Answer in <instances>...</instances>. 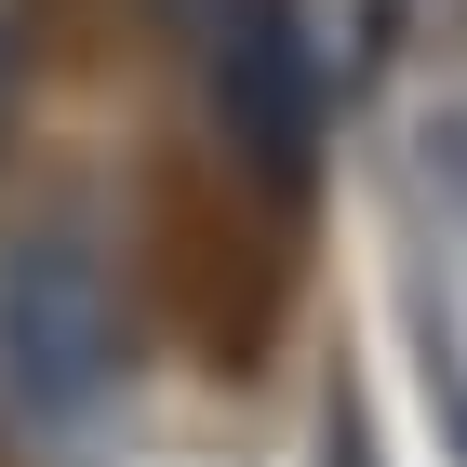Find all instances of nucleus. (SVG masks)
<instances>
[{"label": "nucleus", "mask_w": 467, "mask_h": 467, "mask_svg": "<svg viewBox=\"0 0 467 467\" xmlns=\"http://www.w3.org/2000/svg\"><path fill=\"white\" fill-rule=\"evenodd\" d=\"M187 40V67H201V108L214 134L254 161V187H307L321 161V67H307V14L294 0H161Z\"/></svg>", "instance_id": "f257e3e1"}, {"label": "nucleus", "mask_w": 467, "mask_h": 467, "mask_svg": "<svg viewBox=\"0 0 467 467\" xmlns=\"http://www.w3.org/2000/svg\"><path fill=\"white\" fill-rule=\"evenodd\" d=\"M120 374V281L94 227H27L0 254V388L27 414H94Z\"/></svg>", "instance_id": "f03ea898"}, {"label": "nucleus", "mask_w": 467, "mask_h": 467, "mask_svg": "<svg viewBox=\"0 0 467 467\" xmlns=\"http://www.w3.org/2000/svg\"><path fill=\"white\" fill-rule=\"evenodd\" d=\"M27 54H40V0H0V134L27 108Z\"/></svg>", "instance_id": "7ed1b4c3"}]
</instances>
